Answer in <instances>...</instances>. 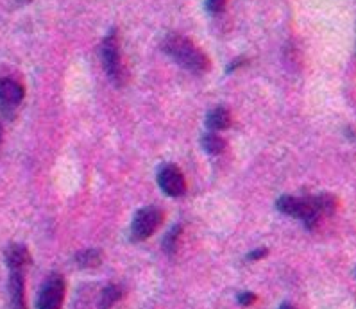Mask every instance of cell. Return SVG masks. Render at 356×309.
Returning a JSON list of instances; mask_svg holds the SVG:
<instances>
[{"mask_svg": "<svg viewBox=\"0 0 356 309\" xmlns=\"http://www.w3.org/2000/svg\"><path fill=\"white\" fill-rule=\"evenodd\" d=\"M76 263L81 268H95L102 263V252L97 249H86L76 254Z\"/></svg>", "mask_w": 356, "mask_h": 309, "instance_id": "obj_13", "label": "cell"}, {"mask_svg": "<svg viewBox=\"0 0 356 309\" xmlns=\"http://www.w3.org/2000/svg\"><path fill=\"white\" fill-rule=\"evenodd\" d=\"M280 309H296V308H293L292 304H289V302H285V304L280 306Z\"/></svg>", "mask_w": 356, "mask_h": 309, "instance_id": "obj_18", "label": "cell"}, {"mask_svg": "<svg viewBox=\"0 0 356 309\" xmlns=\"http://www.w3.org/2000/svg\"><path fill=\"white\" fill-rule=\"evenodd\" d=\"M124 295V290L118 284H108L99 297V309H111Z\"/></svg>", "mask_w": 356, "mask_h": 309, "instance_id": "obj_11", "label": "cell"}, {"mask_svg": "<svg viewBox=\"0 0 356 309\" xmlns=\"http://www.w3.org/2000/svg\"><path fill=\"white\" fill-rule=\"evenodd\" d=\"M65 292H67V284H65L63 277L59 274H52L40 290L36 309H61L65 301Z\"/></svg>", "mask_w": 356, "mask_h": 309, "instance_id": "obj_6", "label": "cell"}, {"mask_svg": "<svg viewBox=\"0 0 356 309\" xmlns=\"http://www.w3.org/2000/svg\"><path fill=\"white\" fill-rule=\"evenodd\" d=\"M9 309H27L26 306V279L24 272L11 270L8 283Z\"/></svg>", "mask_w": 356, "mask_h": 309, "instance_id": "obj_8", "label": "cell"}, {"mask_svg": "<svg viewBox=\"0 0 356 309\" xmlns=\"http://www.w3.org/2000/svg\"><path fill=\"white\" fill-rule=\"evenodd\" d=\"M158 184L161 192L168 197H181L186 190V181L183 172L176 165H163L158 170Z\"/></svg>", "mask_w": 356, "mask_h": 309, "instance_id": "obj_7", "label": "cell"}, {"mask_svg": "<svg viewBox=\"0 0 356 309\" xmlns=\"http://www.w3.org/2000/svg\"><path fill=\"white\" fill-rule=\"evenodd\" d=\"M276 208L280 213L302 220V224L308 229H314V227H317L318 220L323 218V215L335 211L337 199L331 195H318L310 197V199L283 195L277 199Z\"/></svg>", "mask_w": 356, "mask_h": 309, "instance_id": "obj_1", "label": "cell"}, {"mask_svg": "<svg viewBox=\"0 0 356 309\" xmlns=\"http://www.w3.org/2000/svg\"><path fill=\"white\" fill-rule=\"evenodd\" d=\"M24 97H26V90L20 81L9 76L0 77V113L8 118H13L17 109L24 102Z\"/></svg>", "mask_w": 356, "mask_h": 309, "instance_id": "obj_5", "label": "cell"}, {"mask_svg": "<svg viewBox=\"0 0 356 309\" xmlns=\"http://www.w3.org/2000/svg\"><path fill=\"white\" fill-rule=\"evenodd\" d=\"M236 301H238L240 306H251L252 302L256 301V295L251 292H242L238 297H236Z\"/></svg>", "mask_w": 356, "mask_h": 309, "instance_id": "obj_16", "label": "cell"}, {"mask_svg": "<svg viewBox=\"0 0 356 309\" xmlns=\"http://www.w3.org/2000/svg\"><path fill=\"white\" fill-rule=\"evenodd\" d=\"M201 145L210 156H218L226 151V142H224V138H220L217 133H210V131L202 134Z\"/></svg>", "mask_w": 356, "mask_h": 309, "instance_id": "obj_12", "label": "cell"}, {"mask_svg": "<svg viewBox=\"0 0 356 309\" xmlns=\"http://www.w3.org/2000/svg\"><path fill=\"white\" fill-rule=\"evenodd\" d=\"M231 124V115L226 108L218 106V108L211 109L208 117H206V129L210 133H218V131L227 129Z\"/></svg>", "mask_w": 356, "mask_h": 309, "instance_id": "obj_10", "label": "cell"}, {"mask_svg": "<svg viewBox=\"0 0 356 309\" xmlns=\"http://www.w3.org/2000/svg\"><path fill=\"white\" fill-rule=\"evenodd\" d=\"M0 142H2V129H0Z\"/></svg>", "mask_w": 356, "mask_h": 309, "instance_id": "obj_19", "label": "cell"}, {"mask_svg": "<svg viewBox=\"0 0 356 309\" xmlns=\"http://www.w3.org/2000/svg\"><path fill=\"white\" fill-rule=\"evenodd\" d=\"M101 59L108 79L111 81V84H115L117 88H122L127 81V72L126 68H124V61H122L120 43H118V34L115 29L109 31L108 36L102 40Z\"/></svg>", "mask_w": 356, "mask_h": 309, "instance_id": "obj_3", "label": "cell"}, {"mask_svg": "<svg viewBox=\"0 0 356 309\" xmlns=\"http://www.w3.org/2000/svg\"><path fill=\"white\" fill-rule=\"evenodd\" d=\"M265 256H267V249H256V251L249 252V254L245 256V259H248V261H258V259L265 258Z\"/></svg>", "mask_w": 356, "mask_h": 309, "instance_id": "obj_17", "label": "cell"}, {"mask_svg": "<svg viewBox=\"0 0 356 309\" xmlns=\"http://www.w3.org/2000/svg\"><path fill=\"white\" fill-rule=\"evenodd\" d=\"M163 222V211L154 206L142 208L138 213L134 215L133 224H131V240L133 242H143L151 238L159 226Z\"/></svg>", "mask_w": 356, "mask_h": 309, "instance_id": "obj_4", "label": "cell"}, {"mask_svg": "<svg viewBox=\"0 0 356 309\" xmlns=\"http://www.w3.org/2000/svg\"><path fill=\"white\" fill-rule=\"evenodd\" d=\"M226 8V0H206V9L210 15H220Z\"/></svg>", "mask_w": 356, "mask_h": 309, "instance_id": "obj_15", "label": "cell"}, {"mask_svg": "<svg viewBox=\"0 0 356 309\" xmlns=\"http://www.w3.org/2000/svg\"><path fill=\"white\" fill-rule=\"evenodd\" d=\"M6 263H8L9 270H24V267L31 263V254L27 247L22 243H11L6 249Z\"/></svg>", "mask_w": 356, "mask_h": 309, "instance_id": "obj_9", "label": "cell"}, {"mask_svg": "<svg viewBox=\"0 0 356 309\" xmlns=\"http://www.w3.org/2000/svg\"><path fill=\"white\" fill-rule=\"evenodd\" d=\"M181 236V226H174L163 238V251L167 256H174L177 251V242Z\"/></svg>", "mask_w": 356, "mask_h": 309, "instance_id": "obj_14", "label": "cell"}, {"mask_svg": "<svg viewBox=\"0 0 356 309\" xmlns=\"http://www.w3.org/2000/svg\"><path fill=\"white\" fill-rule=\"evenodd\" d=\"M161 49L174 63H177L183 70L190 72V74L202 76L210 70V59L204 54V51L199 49L192 40L183 36V34H167L161 42Z\"/></svg>", "mask_w": 356, "mask_h": 309, "instance_id": "obj_2", "label": "cell"}]
</instances>
